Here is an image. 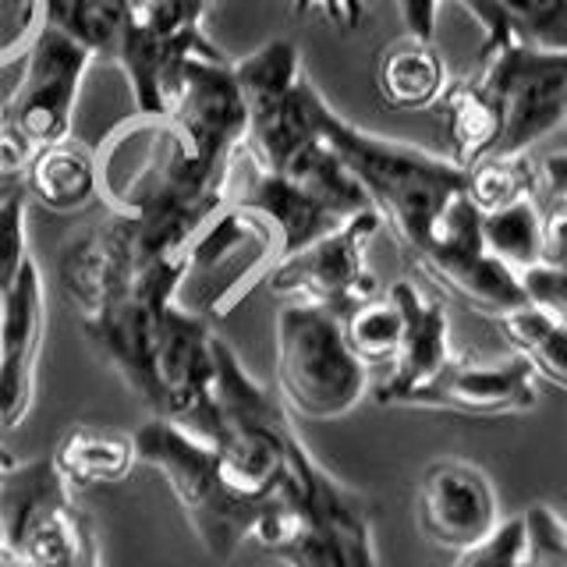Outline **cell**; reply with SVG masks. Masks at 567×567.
<instances>
[{"label":"cell","mask_w":567,"mask_h":567,"mask_svg":"<svg viewBox=\"0 0 567 567\" xmlns=\"http://www.w3.org/2000/svg\"><path fill=\"white\" fill-rule=\"evenodd\" d=\"M447 64H443L433 40L419 35H401L380 53L377 64V89L386 106L394 111H425L447 93Z\"/></svg>","instance_id":"cell-19"},{"label":"cell","mask_w":567,"mask_h":567,"mask_svg":"<svg viewBox=\"0 0 567 567\" xmlns=\"http://www.w3.org/2000/svg\"><path fill=\"white\" fill-rule=\"evenodd\" d=\"M312 114L327 146L362 185L369 206L380 213V220L398 238L404 256L419 266L430 256L440 217L457 195H465L468 171L454 164L451 156H436L408 146V142L362 132L359 124L337 114L323 93H316Z\"/></svg>","instance_id":"cell-2"},{"label":"cell","mask_w":567,"mask_h":567,"mask_svg":"<svg viewBox=\"0 0 567 567\" xmlns=\"http://www.w3.org/2000/svg\"><path fill=\"white\" fill-rule=\"evenodd\" d=\"M238 164L245 167V177L241 182L230 177L227 203L259 213L274 227V235L280 241V259L312 245L316 238H323L327 230L341 227L359 209H369V203L354 199V195H341L309 182H295V177L256 171L241 153Z\"/></svg>","instance_id":"cell-13"},{"label":"cell","mask_w":567,"mask_h":567,"mask_svg":"<svg viewBox=\"0 0 567 567\" xmlns=\"http://www.w3.org/2000/svg\"><path fill=\"white\" fill-rule=\"evenodd\" d=\"M341 330L351 354L365 369H380L394 362V354L401 348V312L390 295H372L362 306H354L351 312L341 316Z\"/></svg>","instance_id":"cell-24"},{"label":"cell","mask_w":567,"mask_h":567,"mask_svg":"<svg viewBox=\"0 0 567 567\" xmlns=\"http://www.w3.org/2000/svg\"><path fill=\"white\" fill-rule=\"evenodd\" d=\"M390 298L401 312V348L390 362L386 380L377 386L380 404H408L419 386L430 383L451 362V323L447 306L425 295L415 280L390 284Z\"/></svg>","instance_id":"cell-16"},{"label":"cell","mask_w":567,"mask_h":567,"mask_svg":"<svg viewBox=\"0 0 567 567\" xmlns=\"http://www.w3.org/2000/svg\"><path fill=\"white\" fill-rule=\"evenodd\" d=\"M365 4L369 0H291V11L298 18L319 14L337 29H359L365 18Z\"/></svg>","instance_id":"cell-32"},{"label":"cell","mask_w":567,"mask_h":567,"mask_svg":"<svg viewBox=\"0 0 567 567\" xmlns=\"http://www.w3.org/2000/svg\"><path fill=\"white\" fill-rule=\"evenodd\" d=\"M465 192L478 213H489L525 195H539V171L525 156H489L468 167Z\"/></svg>","instance_id":"cell-25"},{"label":"cell","mask_w":567,"mask_h":567,"mask_svg":"<svg viewBox=\"0 0 567 567\" xmlns=\"http://www.w3.org/2000/svg\"><path fill=\"white\" fill-rule=\"evenodd\" d=\"M525 567H567V525L546 504L528 507L525 514Z\"/></svg>","instance_id":"cell-26"},{"label":"cell","mask_w":567,"mask_h":567,"mask_svg":"<svg viewBox=\"0 0 567 567\" xmlns=\"http://www.w3.org/2000/svg\"><path fill=\"white\" fill-rule=\"evenodd\" d=\"M415 522L433 546L461 554V549L483 543L504 518L489 475L468 461L443 457L433 461L419 478Z\"/></svg>","instance_id":"cell-14"},{"label":"cell","mask_w":567,"mask_h":567,"mask_svg":"<svg viewBox=\"0 0 567 567\" xmlns=\"http://www.w3.org/2000/svg\"><path fill=\"white\" fill-rule=\"evenodd\" d=\"M89 64H93V53L53 25H43L25 50L22 82L0 106V121L22 132L35 150L68 138Z\"/></svg>","instance_id":"cell-12"},{"label":"cell","mask_w":567,"mask_h":567,"mask_svg":"<svg viewBox=\"0 0 567 567\" xmlns=\"http://www.w3.org/2000/svg\"><path fill=\"white\" fill-rule=\"evenodd\" d=\"M0 567H100L93 525L50 457L0 461Z\"/></svg>","instance_id":"cell-4"},{"label":"cell","mask_w":567,"mask_h":567,"mask_svg":"<svg viewBox=\"0 0 567 567\" xmlns=\"http://www.w3.org/2000/svg\"><path fill=\"white\" fill-rule=\"evenodd\" d=\"M132 443L142 465L156 468L167 478L171 493L177 496V504H182L195 536L206 546V554L213 560L235 557L238 546L252 536L259 507L238 501L220 483L213 443L182 430L171 419H156V415L138 425Z\"/></svg>","instance_id":"cell-7"},{"label":"cell","mask_w":567,"mask_h":567,"mask_svg":"<svg viewBox=\"0 0 567 567\" xmlns=\"http://www.w3.org/2000/svg\"><path fill=\"white\" fill-rule=\"evenodd\" d=\"M43 25L75 40L93 61H114L121 35L132 25V8L124 0H43Z\"/></svg>","instance_id":"cell-22"},{"label":"cell","mask_w":567,"mask_h":567,"mask_svg":"<svg viewBox=\"0 0 567 567\" xmlns=\"http://www.w3.org/2000/svg\"><path fill=\"white\" fill-rule=\"evenodd\" d=\"M50 461L71 489H89L128 478L138 454L132 436L124 433L96 430V425H71Z\"/></svg>","instance_id":"cell-20"},{"label":"cell","mask_w":567,"mask_h":567,"mask_svg":"<svg viewBox=\"0 0 567 567\" xmlns=\"http://www.w3.org/2000/svg\"><path fill=\"white\" fill-rule=\"evenodd\" d=\"M401 18H404V32L419 35V40H433L436 35V11L443 0H394Z\"/></svg>","instance_id":"cell-33"},{"label":"cell","mask_w":567,"mask_h":567,"mask_svg":"<svg viewBox=\"0 0 567 567\" xmlns=\"http://www.w3.org/2000/svg\"><path fill=\"white\" fill-rule=\"evenodd\" d=\"M43 29V0H0V71L22 64Z\"/></svg>","instance_id":"cell-27"},{"label":"cell","mask_w":567,"mask_h":567,"mask_svg":"<svg viewBox=\"0 0 567 567\" xmlns=\"http://www.w3.org/2000/svg\"><path fill=\"white\" fill-rule=\"evenodd\" d=\"M132 8V14L142 25H150L156 32L167 35H192V32H206L203 18L209 0H124Z\"/></svg>","instance_id":"cell-29"},{"label":"cell","mask_w":567,"mask_h":567,"mask_svg":"<svg viewBox=\"0 0 567 567\" xmlns=\"http://www.w3.org/2000/svg\"><path fill=\"white\" fill-rule=\"evenodd\" d=\"M483 245L518 277L532 270V266H539L536 195H525V199H514L501 209L483 213Z\"/></svg>","instance_id":"cell-23"},{"label":"cell","mask_w":567,"mask_h":567,"mask_svg":"<svg viewBox=\"0 0 567 567\" xmlns=\"http://www.w3.org/2000/svg\"><path fill=\"white\" fill-rule=\"evenodd\" d=\"M564 124H567V114H564Z\"/></svg>","instance_id":"cell-36"},{"label":"cell","mask_w":567,"mask_h":567,"mask_svg":"<svg viewBox=\"0 0 567 567\" xmlns=\"http://www.w3.org/2000/svg\"><path fill=\"white\" fill-rule=\"evenodd\" d=\"M248 539L288 567H380L365 496L337 483L301 440Z\"/></svg>","instance_id":"cell-3"},{"label":"cell","mask_w":567,"mask_h":567,"mask_svg":"<svg viewBox=\"0 0 567 567\" xmlns=\"http://www.w3.org/2000/svg\"><path fill=\"white\" fill-rule=\"evenodd\" d=\"M29 199L0 203V430H14L32 408L35 359L47 327L40 262L29 252Z\"/></svg>","instance_id":"cell-6"},{"label":"cell","mask_w":567,"mask_h":567,"mask_svg":"<svg viewBox=\"0 0 567 567\" xmlns=\"http://www.w3.org/2000/svg\"><path fill=\"white\" fill-rule=\"evenodd\" d=\"M522 284L536 306H546L567 323V270H549V266H532L522 274Z\"/></svg>","instance_id":"cell-31"},{"label":"cell","mask_w":567,"mask_h":567,"mask_svg":"<svg viewBox=\"0 0 567 567\" xmlns=\"http://www.w3.org/2000/svg\"><path fill=\"white\" fill-rule=\"evenodd\" d=\"M419 270L430 274V280L454 295L461 306L489 319L532 301L522 277L483 245V213L475 209L468 192L457 195L440 217L433 248L419 262Z\"/></svg>","instance_id":"cell-11"},{"label":"cell","mask_w":567,"mask_h":567,"mask_svg":"<svg viewBox=\"0 0 567 567\" xmlns=\"http://www.w3.org/2000/svg\"><path fill=\"white\" fill-rule=\"evenodd\" d=\"M0 560H4V522H0Z\"/></svg>","instance_id":"cell-35"},{"label":"cell","mask_w":567,"mask_h":567,"mask_svg":"<svg viewBox=\"0 0 567 567\" xmlns=\"http://www.w3.org/2000/svg\"><path fill=\"white\" fill-rule=\"evenodd\" d=\"M408 404L475 419L525 415L539 404V386L522 354H511L504 362H472L451 354V362L419 386Z\"/></svg>","instance_id":"cell-15"},{"label":"cell","mask_w":567,"mask_h":567,"mask_svg":"<svg viewBox=\"0 0 567 567\" xmlns=\"http://www.w3.org/2000/svg\"><path fill=\"white\" fill-rule=\"evenodd\" d=\"M483 29V58L504 43L567 50V0H457Z\"/></svg>","instance_id":"cell-18"},{"label":"cell","mask_w":567,"mask_h":567,"mask_svg":"<svg viewBox=\"0 0 567 567\" xmlns=\"http://www.w3.org/2000/svg\"><path fill=\"white\" fill-rule=\"evenodd\" d=\"M525 518L501 522L483 543L461 549L454 567H525Z\"/></svg>","instance_id":"cell-28"},{"label":"cell","mask_w":567,"mask_h":567,"mask_svg":"<svg viewBox=\"0 0 567 567\" xmlns=\"http://www.w3.org/2000/svg\"><path fill=\"white\" fill-rule=\"evenodd\" d=\"M235 64L245 96V142L241 156L256 171L295 177L319 188L365 199L362 185L337 159L327 138L316 128L312 103L319 89L306 75L291 40H270Z\"/></svg>","instance_id":"cell-1"},{"label":"cell","mask_w":567,"mask_h":567,"mask_svg":"<svg viewBox=\"0 0 567 567\" xmlns=\"http://www.w3.org/2000/svg\"><path fill=\"white\" fill-rule=\"evenodd\" d=\"M564 525H567V522H564Z\"/></svg>","instance_id":"cell-38"},{"label":"cell","mask_w":567,"mask_h":567,"mask_svg":"<svg viewBox=\"0 0 567 567\" xmlns=\"http://www.w3.org/2000/svg\"><path fill=\"white\" fill-rule=\"evenodd\" d=\"M0 461H4V454H0Z\"/></svg>","instance_id":"cell-37"},{"label":"cell","mask_w":567,"mask_h":567,"mask_svg":"<svg viewBox=\"0 0 567 567\" xmlns=\"http://www.w3.org/2000/svg\"><path fill=\"white\" fill-rule=\"evenodd\" d=\"M539 266L567 270V199L546 195L539 209Z\"/></svg>","instance_id":"cell-30"},{"label":"cell","mask_w":567,"mask_h":567,"mask_svg":"<svg viewBox=\"0 0 567 567\" xmlns=\"http://www.w3.org/2000/svg\"><path fill=\"white\" fill-rule=\"evenodd\" d=\"M536 171H539L543 195H560V199H567V153H549Z\"/></svg>","instance_id":"cell-34"},{"label":"cell","mask_w":567,"mask_h":567,"mask_svg":"<svg viewBox=\"0 0 567 567\" xmlns=\"http://www.w3.org/2000/svg\"><path fill=\"white\" fill-rule=\"evenodd\" d=\"M478 89L501 114L493 156H525L567 114V50L504 43L483 58Z\"/></svg>","instance_id":"cell-9"},{"label":"cell","mask_w":567,"mask_h":567,"mask_svg":"<svg viewBox=\"0 0 567 567\" xmlns=\"http://www.w3.org/2000/svg\"><path fill=\"white\" fill-rule=\"evenodd\" d=\"M380 227L383 220L377 209H359L323 238L277 259L274 270L266 274V288L291 301L323 306L333 316L351 312L372 295H380V280L365 262L369 241L380 235Z\"/></svg>","instance_id":"cell-10"},{"label":"cell","mask_w":567,"mask_h":567,"mask_svg":"<svg viewBox=\"0 0 567 567\" xmlns=\"http://www.w3.org/2000/svg\"><path fill=\"white\" fill-rule=\"evenodd\" d=\"M25 199L50 213H79L100 199V164L96 150L68 135L40 146L25 171Z\"/></svg>","instance_id":"cell-17"},{"label":"cell","mask_w":567,"mask_h":567,"mask_svg":"<svg viewBox=\"0 0 567 567\" xmlns=\"http://www.w3.org/2000/svg\"><path fill=\"white\" fill-rule=\"evenodd\" d=\"M496 327L511 351L522 354L528 369L536 372V380L567 390V323L557 312L525 301V306L496 316Z\"/></svg>","instance_id":"cell-21"},{"label":"cell","mask_w":567,"mask_h":567,"mask_svg":"<svg viewBox=\"0 0 567 567\" xmlns=\"http://www.w3.org/2000/svg\"><path fill=\"white\" fill-rule=\"evenodd\" d=\"M365 365L354 359L341 316L312 301L277 312V394L295 419L330 422L365 398Z\"/></svg>","instance_id":"cell-5"},{"label":"cell","mask_w":567,"mask_h":567,"mask_svg":"<svg viewBox=\"0 0 567 567\" xmlns=\"http://www.w3.org/2000/svg\"><path fill=\"white\" fill-rule=\"evenodd\" d=\"M280 259V241L259 213L224 203L217 217L185 248L177 301L206 319H220L256 288Z\"/></svg>","instance_id":"cell-8"}]
</instances>
